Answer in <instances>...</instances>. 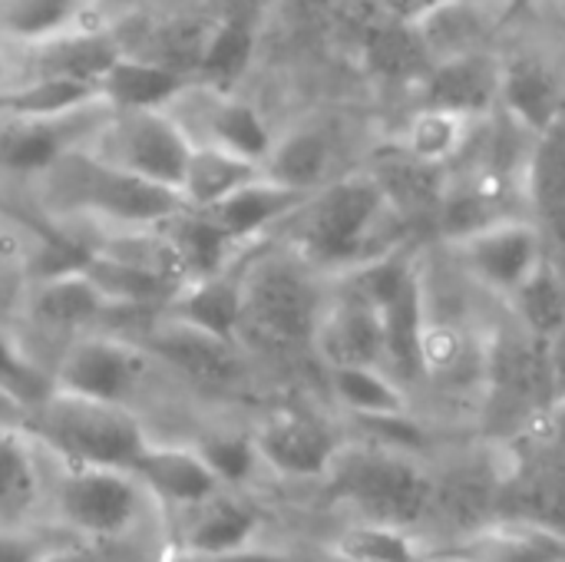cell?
Wrapping results in <instances>:
<instances>
[{
  "instance_id": "21",
  "label": "cell",
  "mask_w": 565,
  "mask_h": 562,
  "mask_svg": "<svg viewBox=\"0 0 565 562\" xmlns=\"http://www.w3.org/2000/svg\"><path fill=\"white\" fill-rule=\"evenodd\" d=\"M420 106H437L467 119H487L497 113L500 96V50H480L457 60L434 63L414 86Z\"/></svg>"
},
{
  "instance_id": "2",
  "label": "cell",
  "mask_w": 565,
  "mask_h": 562,
  "mask_svg": "<svg viewBox=\"0 0 565 562\" xmlns=\"http://www.w3.org/2000/svg\"><path fill=\"white\" fill-rule=\"evenodd\" d=\"M40 202L50 219L70 229L116 232V229H156L185 209L175 189L146 182L96 152L73 149L36 182Z\"/></svg>"
},
{
  "instance_id": "13",
  "label": "cell",
  "mask_w": 565,
  "mask_h": 562,
  "mask_svg": "<svg viewBox=\"0 0 565 562\" xmlns=\"http://www.w3.org/2000/svg\"><path fill=\"white\" fill-rule=\"evenodd\" d=\"M483 381L487 394L510 411H540L556 404L546 341L526 335L513 318L483 348Z\"/></svg>"
},
{
  "instance_id": "40",
  "label": "cell",
  "mask_w": 565,
  "mask_h": 562,
  "mask_svg": "<svg viewBox=\"0 0 565 562\" xmlns=\"http://www.w3.org/2000/svg\"><path fill=\"white\" fill-rule=\"evenodd\" d=\"M0 391L10 394L23 411L40 404L53 391L50 371L30 354V348L0 325ZM26 417V414H23Z\"/></svg>"
},
{
  "instance_id": "24",
  "label": "cell",
  "mask_w": 565,
  "mask_h": 562,
  "mask_svg": "<svg viewBox=\"0 0 565 562\" xmlns=\"http://www.w3.org/2000/svg\"><path fill=\"white\" fill-rule=\"evenodd\" d=\"M311 348L324 361V368H341V364L384 368V335H381L377 308L341 285V291L324 301Z\"/></svg>"
},
{
  "instance_id": "43",
  "label": "cell",
  "mask_w": 565,
  "mask_h": 562,
  "mask_svg": "<svg viewBox=\"0 0 565 562\" xmlns=\"http://www.w3.org/2000/svg\"><path fill=\"white\" fill-rule=\"evenodd\" d=\"M20 262H30V238L0 212V285L20 275Z\"/></svg>"
},
{
  "instance_id": "19",
  "label": "cell",
  "mask_w": 565,
  "mask_h": 562,
  "mask_svg": "<svg viewBox=\"0 0 565 562\" xmlns=\"http://www.w3.org/2000/svg\"><path fill=\"white\" fill-rule=\"evenodd\" d=\"M427 282L424 265H417L381 305V335H384V368L404 384L427 381V358H424V338H427Z\"/></svg>"
},
{
  "instance_id": "32",
  "label": "cell",
  "mask_w": 565,
  "mask_h": 562,
  "mask_svg": "<svg viewBox=\"0 0 565 562\" xmlns=\"http://www.w3.org/2000/svg\"><path fill=\"white\" fill-rule=\"evenodd\" d=\"M328 388L341 411L354 421L411 414L407 388L381 364H341L328 368Z\"/></svg>"
},
{
  "instance_id": "17",
  "label": "cell",
  "mask_w": 565,
  "mask_h": 562,
  "mask_svg": "<svg viewBox=\"0 0 565 562\" xmlns=\"http://www.w3.org/2000/svg\"><path fill=\"white\" fill-rule=\"evenodd\" d=\"M271 242V238H268ZM262 245V242H258ZM245 248L235 262L209 272V275H199V278H189L175 295L172 301L162 308L166 318H175L189 328H199V331H209L215 338H225V341H238L242 344V291H245V265L252 258V252L258 248Z\"/></svg>"
},
{
  "instance_id": "36",
  "label": "cell",
  "mask_w": 565,
  "mask_h": 562,
  "mask_svg": "<svg viewBox=\"0 0 565 562\" xmlns=\"http://www.w3.org/2000/svg\"><path fill=\"white\" fill-rule=\"evenodd\" d=\"M255 176H262V166L245 156H235L218 146H192L179 195L185 209H209Z\"/></svg>"
},
{
  "instance_id": "45",
  "label": "cell",
  "mask_w": 565,
  "mask_h": 562,
  "mask_svg": "<svg viewBox=\"0 0 565 562\" xmlns=\"http://www.w3.org/2000/svg\"><path fill=\"white\" fill-rule=\"evenodd\" d=\"M546 364H550V381H553L556 404L565 407V325L546 341Z\"/></svg>"
},
{
  "instance_id": "28",
  "label": "cell",
  "mask_w": 565,
  "mask_h": 562,
  "mask_svg": "<svg viewBox=\"0 0 565 562\" xmlns=\"http://www.w3.org/2000/svg\"><path fill=\"white\" fill-rule=\"evenodd\" d=\"M367 172L377 179V185L384 189L391 209L401 215V222L407 225L411 235L434 232L440 195H444V185H447V169L420 162L411 152H404L401 146L387 142L374 156Z\"/></svg>"
},
{
  "instance_id": "33",
  "label": "cell",
  "mask_w": 565,
  "mask_h": 562,
  "mask_svg": "<svg viewBox=\"0 0 565 562\" xmlns=\"http://www.w3.org/2000/svg\"><path fill=\"white\" fill-rule=\"evenodd\" d=\"M477 123L480 119H467V116H457V113H447L437 106H417L404 119V126L391 136V142L420 162L450 169L473 142Z\"/></svg>"
},
{
  "instance_id": "30",
  "label": "cell",
  "mask_w": 565,
  "mask_h": 562,
  "mask_svg": "<svg viewBox=\"0 0 565 562\" xmlns=\"http://www.w3.org/2000/svg\"><path fill=\"white\" fill-rule=\"evenodd\" d=\"M258 530H262V520L245 500H235L228 494H215L205 503L185 510L172 556L225 553V550L255 543Z\"/></svg>"
},
{
  "instance_id": "11",
  "label": "cell",
  "mask_w": 565,
  "mask_h": 562,
  "mask_svg": "<svg viewBox=\"0 0 565 562\" xmlns=\"http://www.w3.org/2000/svg\"><path fill=\"white\" fill-rule=\"evenodd\" d=\"M106 113V103H93L60 116L13 113L0 106V176L36 182L63 156L83 149Z\"/></svg>"
},
{
  "instance_id": "6",
  "label": "cell",
  "mask_w": 565,
  "mask_h": 562,
  "mask_svg": "<svg viewBox=\"0 0 565 562\" xmlns=\"http://www.w3.org/2000/svg\"><path fill=\"white\" fill-rule=\"evenodd\" d=\"M86 149L146 182L179 192L192 139L169 109H109Z\"/></svg>"
},
{
  "instance_id": "29",
  "label": "cell",
  "mask_w": 565,
  "mask_h": 562,
  "mask_svg": "<svg viewBox=\"0 0 565 562\" xmlns=\"http://www.w3.org/2000/svg\"><path fill=\"white\" fill-rule=\"evenodd\" d=\"M493 507L503 520H523L540 527H565V457H543L516 467L507 484L497 487Z\"/></svg>"
},
{
  "instance_id": "26",
  "label": "cell",
  "mask_w": 565,
  "mask_h": 562,
  "mask_svg": "<svg viewBox=\"0 0 565 562\" xmlns=\"http://www.w3.org/2000/svg\"><path fill=\"white\" fill-rule=\"evenodd\" d=\"M430 562H565V533L523 520H490L434 553Z\"/></svg>"
},
{
  "instance_id": "41",
  "label": "cell",
  "mask_w": 565,
  "mask_h": 562,
  "mask_svg": "<svg viewBox=\"0 0 565 562\" xmlns=\"http://www.w3.org/2000/svg\"><path fill=\"white\" fill-rule=\"evenodd\" d=\"M195 450L205 457V464L212 467L222 487H245L262 470V457L255 450L252 434L212 431L195 441Z\"/></svg>"
},
{
  "instance_id": "9",
  "label": "cell",
  "mask_w": 565,
  "mask_h": 562,
  "mask_svg": "<svg viewBox=\"0 0 565 562\" xmlns=\"http://www.w3.org/2000/svg\"><path fill=\"white\" fill-rule=\"evenodd\" d=\"M169 113L179 119L192 146H218L258 166L265 162L278 136L268 126L265 113L252 99H245L235 86H215L195 76L169 106Z\"/></svg>"
},
{
  "instance_id": "14",
  "label": "cell",
  "mask_w": 565,
  "mask_h": 562,
  "mask_svg": "<svg viewBox=\"0 0 565 562\" xmlns=\"http://www.w3.org/2000/svg\"><path fill=\"white\" fill-rule=\"evenodd\" d=\"M497 109L530 136H543L565 113V76L540 46L500 50Z\"/></svg>"
},
{
  "instance_id": "3",
  "label": "cell",
  "mask_w": 565,
  "mask_h": 562,
  "mask_svg": "<svg viewBox=\"0 0 565 562\" xmlns=\"http://www.w3.org/2000/svg\"><path fill=\"white\" fill-rule=\"evenodd\" d=\"M324 487L331 500L344 503L358 520L401 530L420 527L437 500V477L427 474L417 454L374 441L341 444L324 474Z\"/></svg>"
},
{
  "instance_id": "12",
  "label": "cell",
  "mask_w": 565,
  "mask_h": 562,
  "mask_svg": "<svg viewBox=\"0 0 565 562\" xmlns=\"http://www.w3.org/2000/svg\"><path fill=\"white\" fill-rule=\"evenodd\" d=\"M20 311L33 328L46 335H63L66 341L83 331H96L119 315L109 295L83 268V258L36 272L23 285Z\"/></svg>"
},
{
  "instance_id": "15",
  "label": "cell",
  "mask_w": 565,
  "mask_h": 562,
  "mask_svg": "<svg viewBox=\"0 0 565 562\" xmlns=\"http://www.w3.org/2000/svg\"><path fill=\"white\" fill-rule=\"evenodd\" d=\"M262 467L285 480H324L344 441L308 411H271L252 431Z\"/></svg>"
},
{
  "instance_id": "49",
  "label": "cell",
  "mask_w": 565,
  "mask_h": 562,
  "mask_svg": "<svg viewBox=\"0 0 565 562\" xmlns=\"http://www.w3.org/2000/svg\"><path fill=\"white\" fill-rule=\"evenodd\" d=\"M493 3H500V0H493Z\"/></svg>"
},
{
  "instance_id": "38",
  "label": "cell",
  "mask_w": 565,
  "mask_h": 562,
  "mask_svg": "<svg viewBox=\"0 0 565 562\" xmlns=\"http://www.w3.org/2000/svg\"><path fill=\"white\" fill-rule=\"evenodd\" d=\"M40 500L33 441L20 424H0V517H17Z\"/></svg>"
},
{
  "instance_id": "8",
  "label": "cell",
  "mask_w": 565,
  "mask_h": 562,
  "mask_svg": "<svg viewBox=\"0 0 565 562\" xmlns=\"http://www.w3.org/2000/svg\"><path fill=\"white\" fill-rule=\"evenodd\" d=\"M146 500V487L126 467L63 464L53 484V507L60 523L93 540H116L136 530Z\"/></svg>"
},
{
  "instance_id": "10",
  "label": "cell",
  "mask_w": 565,
  "mask_h": 562,
  "mask_svg": "<svg viewBox=\"0 0 565 562\" xmlns=\"http://www.w3.org/2000/svg\"><path fill=\"white\" fill-rule=\"evenodd\" d=\"M444 248L454 255L467 278H473L487 295L500 301H507L526 282V275L550 255L540 225L526 212L503 215L470 235L444 242Z\"/></svg>"
},
{
  "instance_id": "35",
  "label": "cell",
  "mask_w": 565,
  "mask_h": 562,
  "mask_svg": "<svg viewBox=\"0 0 565 562\" xmlns=\"http://www.w3.org/2000/svg\"><path fill=\"white\" fill-rule=\"evenodd\" d=\"M361 53H364V63L371 66V73H377L387 83L411 86V89L430 70V60H427L411 20H401V17L381 13L374 23H367L364 36H361Z\"/></svg>"
},
{
  "instance_id": "20",
  "label": "cell",
  "mask_w": 565,
  "mask_h": 562,
  "mask_svg": "<svg viewBox=\"0 0 565 562\" xmlns=\"http://www.w3.org/2000/svg\"><path fill=\"white\" fill-rule=\"evenodd\" d=\"M311 192H298L285 182H275L271 176H255L235 192H228L222 202L199 209L205 212L232 245L248 248L258 242L275 238V232L295 215V209L308 199Z\"/></svg>"
},
{
  "instance_id": "27",
  "label": "cell",
  "mask_w": 565,
  "mask_h": 562,
  "mask_svg": "<svg viewBox=\"0 0 565 562\" xmlns=\"http://www.w3.org/2000/svg\"><path fill=\"white\" fill-rule=\"evenodd\" d=\"M189 83L185 66L119 46L99 76V99L106 109H169Z\"/></svg>"
},
{
  "instance_id": "31",
  "label": "cell",
  "mask_w": 565,
  "mask_h": 562,
  "mask_svg": "<svg viewBox=\"0 0 565 562\" xmlns=\"http://www.w3.org/2000/svg\"><path fill=\"white\" fill-rule=\"evenodd\" d=\"M338 139L324 123H301L275 136L271 152L262 162V172L275 182H285L298 192H315L334 179Z\"/></svg>"
},
{
  "instance_id": "46",
  "label": "cell",
  "mask_w": 565,
  "mask_h": 562,
  "mask_svg": "<svg viewBox=\"0 0 565 562\" xmlns=\"http://www.w3.org/2000/svg\"><path fill=\"white\" fill-rule=\"evenodd\" d=\"M20 76H23V70H20V60L13 56V50H7L3 43H0V99L20 83Z\"/></svg>"
},
{
  "instance_id": "47",
  "label": "cell",
  "mask_w": 565,
  "mask_h": 562,
  "mask_svg": "<svg viewBox=\"0 0 565 562\" xmlns=\"http://www.w3.org/2000/svg\"><path fill=\"white\" fill-rule=\"evenodd\" d=\"M543 0H500V30H507L510 23L523 20L530 10H536Z\"/></svg>"
},
{
  "instance_id": "5",
  "label": "cell",
  "mask_w": 565,
  "mask_h": 562,
  "mask_svg": "<svg viewBox=\"0 0 565 562\" xmlns=\"http://www.w3.org/2000/svg\"><path fill=\"white\" fill-rule=\"evenodd\" d=\"M324 301L318 268L288 245L268 248L262 242L245 265L242 341L255 335L275 348H311Z\"/></svg>"
},
{
  "instance_id": "44",
  "label": "cell",
  "mask_w": 565,
  "mask_h": 562,
  "mask_svg": "<svg viewBox=\"0 0 565 562\" xmlns=\"http://www.w3.org/2000/svg\"><path fill=\"white\" fill-rule=\"evenodd\" d=\"M172 562H298V556L285 553V550H275V547H262L258 540L255 543H245V547H235V550H225V553H209V556H172Z\"/></svg>"
},
{
  "instance_id": "23",
  "label": "cell",
  "mask_w": 565,
  "mask_h": 562,
  "mask_svg": "<svg viewBox=\"0 0 565 562\" xmlns=\"http://www.w3.org/2000/svg\"><path fill=\"white\" fill-rule=\"evenodd\" d=\"M103 0H0V43L30 53L46 43L106 26Z\"/></svg>"
},
{
  "instance_id": "37",
  "label": "cell",
  "mask_w": 565,
  "mask_h": 562,
  "mask_svg": "<svg viewBox=\"0 0 565 562\" xmlns=\"http://www.w3.org/2000/svg\"><path fill=\"white\" fill-rule=\"evenodd\" d=\"M510 318L533 338L550 341L565 325V272L546 255L507 298Z\"/></svg>"
},
{
  "instance_id": "39",
  "label": "cell",
  "mask_w": 565,
  "mask_h": 562,
  "mask_svg": "<svg viewBox=\"0 0 565 562\" xmlns=\"http://www.w3.org/2000/svg\"><path fill=\"white\" fill-rule=\"evenodd\" d=\"M334 556L344 562H430L411 530L358 520L334 540Z\"/></svg>"
},
{
  "instance_id": "4",
  "label": "cell",
  "mask_w": 565,
  "mask_h": 562,
  "mask_svg": "<svg viewBox=\"0 0 565 562\" xmlns=\"http://www.w3.org/2000/svg\"><path fill=\"white\" fill-rule=\"evenodd\" d=\"M33 444L46 447L63 464L126 467L149 444V431L126 404H106L70 391H50L23 417Z\"/></svg>"
},
{
  "instance_id": "16",
  "label": "cell",
  "mask_w": 565,
  "mask_h": 562,
  "mask_svg": "<svg viewBox=\"0 0 565 562\" xmlns=\"http://www.w3.org/2000/svg\"><path fill=\"white\" fill-rule=\"evenodd\" d=\"M142 344L156 358V364H166L175 374L205 388H232L245 374L238 341H225L209 331L189 328L175 318H166L162 311L156 315V325Z\"/></svg>"
},
{
  "instance_id": "22",
  "label": "cell",
  "mask_w": 565,
  "mask_h": 562,
  "mask_svg": "<svg viewBox=\"0 0 565 562\" xmlns=\"http://www.w3.org/2000/svg\"><path fill=\"white\" fill-rule=\"evenodd\" d=\"M523 199L546 238L550 258L565 272V113L533 139L523 169Z\"/></svg>"
},
{
  "instance_id": "25",
  "label": "cell",
  "mask_w": 565,
  "mask_h": 562,
  "mask_svg": "<svg viewBox=\"0 0 565 562\" xmlns=\"http://www.w3.org/2000/svg\"><path fill=\"white\" fill-rule=\"evenodd\" d=\"M129 470L146 487L149 497L179 510L199 507L225 490L212 467L205 464V457L195 450V444H166L149 437V444L139 450Z\"/></svg>"
},
{
  "instance_id": "1",
  "label": "cell",
  "mask_w": 565,
  "mask_h": 562,
  "mask_svg": "<svg viewBox=\"0 0 565 562\" xmlns=\"http://www.w3.org/2000/svg\"><path fill=\"white\" fill-rule=\"evenodd\" d=\"M275 235L288 238L285 245L321 275H344L371 258L404 248L411 238L367 169L334 176L315 189Z\"/></svg>"
},
{
  "instance_id": "34",
  "label": "cell",
  "mask_w": 565,
  "mask_h": 562,
  "mask_svg": "<svg viewBox=\"0 0 565 562\" xmlns=\"http://www.w3.org/2000/svg\"><path fill=\"white\" fill-rule=\"evenodd\" d=\"M255 60V26L238 17L225 13L215 17L209 26H202L192 60V76L215 83V86H235Z\"/></svg>"
},
{
  "instance_id": "18",
  "label": "cell",
  "mask_w": 565,
  "mask_h": 562,
  "mask_svg": "<svg viewBox=\"0 0 565 562\" xmlns=\"http://www.w3.org/2000/svg\"><path fill=\"white\" fill-rule=\"evenodd\" d=\"M411 26L434 66L444 60L490 50L500 33V3H493V0H430L411 17Z\"/></svg>"
},
{
  "instance_id": "7",
  "label": "cell",
  "mask_w": 565,
  "mask_h": 562,
  "mask_svg": "<svg viewBox=\"0 0 565 562\" xmlns=\"http://www.w3.org/2000/svg\"><path fill=\"white\" fill-rule=\"evenodd\" d=\"M152 368L156 358L146 351L142 341H132L119 331L96 328L63 344L56 364L50 368V378L56 391L132 407Z\"/></svg>"
},
{
  "instance_id": "48",
  "label": "cell",
  "mask_w": 565,
  "mask_h": 562,
  "mask_svg": "<svg viewBox=\"0 0 565 562\" xmlns=\"http://www.w3.org/2000/svg\"><path fill=\"white\" fill-rule=\"evenodd\" d=\"M103 3H106V10H122V7H136L142 0H103Z\"/></svg>"
},
{
  "instance_id": "42",
  "label": "cell",
  "mask_w": 565,
  "mask_h": 562,
  "mask_svg": "<svg viewBox=\"0 0 565 562\" xmlns=\"http://www.w3.org/2000/svg\"><path fill=\"white\" fill-rule=\"evenodd\" d=\"M0 562H63L46 543L20 530H0Z\"/></svg>"
}]
</instances>
